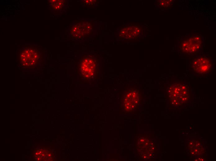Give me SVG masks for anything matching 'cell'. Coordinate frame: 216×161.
<instances>
[{
    "label": "cell",
    "mask_w": 216,
    "mask_h": 161,
    "mask_svg": "<svg viewBox=\"0 0 216 161\" xmlns=\"http://www.w3.org/2000/svg\"><path fill=\"white\" fill-rule=\"evenodd\" d=\"M38 54L37 52L30 49L24 50L20 53V61L25 66L31 67L34 65L38 61Z\"/></svg>",
    "instance_id": "3"
},
{
    "label": "cell",
    "mask_w": 216,
    "mask_h": 161,
    "mask_svg": "<svg viewBox=\"0 0 216 161\" xmlns=\"http://www.w3.org/2000/svg\"><path fill=\"white\" fill-rule=\"evenodd\" d=\"M210 59L206 57L200 56L193 62V67L197 73L203 74L208 72L212 66Z\"/></svg>",
    "instance_id": "1"
},
{
    "label": "cell",
    "mask_w": 216,
    "mask_h": 161,
    "mask_svg": "<svg viewBox=\"0 0 216 161\" xmlns=\"http://www.w3.org/2000/svg\"><path fill=\"white\" fill-rule=\"evenodd\" d=\"M181 49L186 53L196 52L200 49L202 40L198 36H194L183 41Z\"/></svg>",
    "instance_id": "2"
},
{
    "label": "cell",
    "mask_w": 216,
    "mask_h": 161,
    "mask_svg": "<svg viewBox=\"0 0 216 161\" xmlns=\"http://www.w3.org/2000/svg\"><path fill=\"white\" fill-rule=\"evenodd\" d=\"M95 68L94 60L89 57L85 58L82 63L81 70L82 74L86 77L90 78L92 76Z\"/></svg>",
    "instance_id": "4"
}]
</instances>
